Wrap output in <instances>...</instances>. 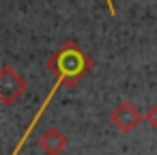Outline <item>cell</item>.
Listing matches in <instances>:
<instances>
[{"mask_svg":"<svg viewBox=\"0 0 157 155\" xmlns=\"http://www.w3.org/2000/svg\"><path fill=\"white\" fill-rule=\"evenodd\" d=\"M48 69H50L52 73H56L60 82L71 84V82H75L80 76L86 73L88 60H86V56H84L80 50H75L73 45H69V48L56 52V54L48 60Z\"/></svg>","mask_w":157,"mask_h":155,"instance_id":"6da1fadb","label":"cell"},{"mask_svg":"<svg viewBox=\"0 0 157 155\" xmlns=\"http://www.w3.org/2000/svg\"><path fill=\"white\" fill-rule=\"evenodd\" d=\"M26 91L24 78L13 69V67H2L0 69V103L2 106H13Z\"/></svg>","mask_w":157,"mask_h":155,"instance_id":"7a4b0ae2","label":"cell"},{"mask_svg":"<svg viewBox=\"0 0 157 155\" xmlns=\"http://www.w3.org/2000/svg\"><path fill=\"white\" fill-rule=\"evenodd\" d=\"M142 121H144V112H140L131 101H118L110 112V123L123 134L133 131Z\"/></svg>","mask_w":157,"mask_h":155,"instance_id":"3957f363","label":"cell"},{"mask_svg":"<svg viewBox=\"0 0 157 155\" xmlns=\"http://www.w3.org/2000/svg\"><path fill=\"white\" fill-rule=\"evenodd\" d=\"M37 142H39V149H41L45 155H60V153L69 146V138H67L58 127H48V129H43Z\"/></svg>","mask_w":157,"mask_h":155,"instance_id":"277c9868","label":"cell"},{"mask_svg":"<svg viewBox=\"0 0 157 155\" xmlns=\"http://www.w3.org/2000/svg\"><path fill=\"white\" fill-rule=\"evenodd\" d=\"M144 123L157 129V106H148V110L144 112Z\"/></svg>","mask_w":157,"mask_h":155,"instance_id":"5b68a950","label":"cell"}]
</instances>
